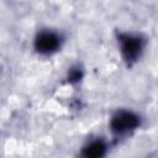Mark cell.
Returning <instances> with one entry per match:
<instances>
[{"label": "cell", "instance_id": "2", "mask_svg": "<svg viewBox=\"0 0 158 158\" xmlns=\"http://www.w3.org/2000/svg\"><path fill=\"white\" fill-rule=\"evenodd\" d=\"M141 116L130 109H117L110 117V130L116 137H126L141 126Z\"/></svg>", "mask_w": 158, "mask_h": 158}, {"label": "cell", "instance_id": "1", "mask_svg": "<svg viewBox=\"0 0 158 158\" xmlns=\"http://www.w3.org/2000/svg\"><path fill=\"white\" fill-rule=\"evenodd\" d=\"M117 42L121 57L127 67H132L139 60L147 44L146 37L136 32H118Z\"/></svg>", "mask_w": 158, "mask_h": 158}, {"label": "cell", "instance_id": "3", "mask_svg": "<svg viewBox=\"0 0 158 158\" xmlns=\"http://www.w3.org/2000/svg\"><path fill=\"white\" fill-rule=\"evenodd\" d=\"M64 42V37L60 32L53 28H42L40 30L33 40V48L40 56H52L57 53Z\"/></svg>", "mask_w": 158, "mask_h": 158}, {"label": "cell", "instance_id": "5", "mask_svg": "<svg viewBox=\"0 0 158 158\" xmlns=\"http://www.w3.org/2000/svg\"><path fill=\"white\" fill-rule=\"evenodd\" d=\"M67 78H68V81L72 83V84L80 81V79L83 78V69H81V67H79V65L72 67L68 70V77Z\"/></svg>", "mask_w": 158, "mask_h": 158}, {"label": "cell", "instance_id": "4", "mask_svg": "<svg viewBox=\"0 0 158 158\" xmlns=\"http://www.w3.org/2000/svg\"><path fill=\"white\" fill-rule=\"evenodd\" d=\"M107 152V144L102 138L88 141L81 148V156L85 158H100Z\"/></svg>", "mask_w": 158, "mask_h": 158}]
</instances>
